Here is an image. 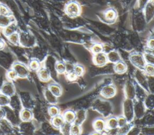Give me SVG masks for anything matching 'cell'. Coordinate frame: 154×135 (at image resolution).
<instances>
[{"label":"cell","instance_id":"1","mask_svg":"<svg viewBox=\"0 0 154 135\" xmlns=\"http://www.w3.org/2000/svg\"><path fill=\"white\" fill-rule=\"evenodd\" d=\"M129 59L134 66L140 70H144V68L146 65V62L143 54L139 53H132L130 55Z\"/></svg>","mask_w":154,"mask_h":135},{"label":"cell","instance_id":"2","mask_svg":"<svg viewBox=\"0 0 154 135\" xmlns=\"http://www.w3.org/2000/svg\"><path fill=\"white\" fill-rule=\"evenodd\" d=\"M80 12V7L78 4L75 2H70L65 7V13L70 17L74 18L78 16Z\"/></svg>","mask_w":154,"mask_h":135},{"label":"cell","instance_id":"3","mask_svg":"<svg viewBox=\"0 0 154 135\" xmlns=\"http://www.w3.org/2000/svg\"><path fill=\"white\" fill-rule=\"evenodd\" d=\"M12 68L16 72L18 77L25 78L29 75V68L23 63L19 62H14L12 66Z\"/></svg>","mask_w":154,"mask_h":135},{"label":"cell","instance_id":"4","mask_svg":"<svg viewBox=\"0 0 154 135\" xmlns=\"http://www.w3.org/2000/svg\"><path fill=\"white\" fill-rule=\"evenodd\" d=\"M1 92L9 97H12L15 93V86L14 84L10 81L5 82L1 88Z\"/></svg>","mask_w":154,"mask_h":135},{"label":"cell","instance_id":"5","mask_svg":"<svg viewBox=\"0 0 154 135\" xmlns=\"http://www.w3.org/2000/svg\"><path fill=\"white\" fill-rule=\"evenodd\" d=\"M101 95L106 98L113 97L116 94V89L112 85H108L103 86L100 91Z\"/></svg>","mask_w":154,"mask_h":135},{"label":"cell","instance_id":"6","mask_svg":"<svg viewBox=\"0 0 154 135\" xmlns=\"http://www.w3.org/2000/svg\"><path fill=\"white\" fill-rule=\"evenodd\" d=\"M108 61L106 54L103 52L94 54L93 56V62L97 66H103Z\"/></svg>","mask_w":154,"mask_h":135},{"label":"cell","instance_id":"7","mask_svg":"<svg viewBox=\"0 0 154 135\" xmlns=\"http://www.w3.org/2000/svg\"><path fill=\"white\" fill-rule=\"evenodd\" d=\"M154 17V1H150L145 8V19L147 22H149Z\"/></svg>","mask_w":154,"mask_h":135},{"label":"cell","instance_id":"8","mask_svg":"<svg viewBox=\"0 0 154 135\" xmlns=\"http://www.w3.org/2000/svg\"><path fill=\"white\" fill-rule=\"evenodd\" d=\"M93 127L95 131L101 133L106 128V122L101 118H97L94 121L93 123Z\"/></svg>","mask_w":154,"mask_h":135},{"label":"cell","instance_id":"9","mask_svg":"<svg viewBox=\"0 0 154 135\" xmlns=\"http://www.w3.org/2000/svg\"><path fill=\"white\" fill-rule=\"evenodd\" d=\"M63 116L65 122L72 124L75 122L76 119V113L72 110H68L64 112Z\"/></svg>","mask_w":154,"mask_h":135},{"label":"cell","instance_id":"10","mask_svg":"<svg viewBox=\"0 0 154 135\" xmlns=\"http://www.w3.org/2000/svg\"><path fill=\"white\" fill-rule=\"evenodd\" d=\"M65 123L63 116L60 115H58L52 117L51 124L56 128H61V127Z\"/></svg>","mask_w":154,"mask_h":135},{"label":"cell","instance_id":"11","mask_svg":"<svg viewBox=\"0 0 154 135\" xmlns=\"http://www.w3.org/2000/svg\"><path fill=\"white\" fill-rule=\"evenodd\" d=\"M20 117L22 121L28 122L32 119L33 114L31 110L28 109H23L20 113Z\"/></svg>","mask_w":154,"mask_h":135},{"label":"cell","instance_id":"12","mask_svg":"<svg viewBox=\"0 0 154 135\" xmlns=\"http://www.w3.org/2000/svg\"><path fill=\"white\" fill-rule=\"evenodd\" d=\"M48 90L55 97H59L62 94V89L60 85L55 83L51 84L48 87Z\"/></svg>","mask_w":154,"mask_h":135},{"label":"cell","instance_id":"13","mask_svg":"<svg viewBox=\"0 0 154 135\" xmlns=\"http://www.w3.org/2000/svg\"><path fill=\"white\" fill-rule=\"evenodd\" d=\"M38 76L39 79L43 82H47L51 78L49 70L45 68H42L38 70Z\"/></svg>","mask_w":154,"mask_h":135},{"label":"cell","instance_id":"14","mask_svg":"<svg viewBox=\"0 0 154 135\" xmlns=\"http://www.w3.org/2000/svg\"><path fill=\"white\" fill-rule=\"evenodd\" d=\"M17 25L14 22H13L11 23L10 25H8V26H7L6 27L4 28L3 32H4V34L7 37L11 34L16 32L17 31Z\"/></svg>","mask_w":154,"mask_h":135},{"label":"cell","instance_id":"15","mask_svg":"<svg viewBox=\"0 0 154 135\" xmlns=\"http://www.w3.org/2000/svg\"><path fill=\"white\" fill-rule=\"evenodd\" d=\"M106 56H107L108 61L114 64L120 61L121 59L119 53L116 50H111L109 52L106 54Z\"/></svg>","mask_w":154,"mask_h":135},{"label":"cell","instance_id":"16","mask_svg":"<svg viewBox=\"0 0 154 135\" xmlns=\"http://www.w3.org/2000/svg\"><path fill=\"white\" fill-rule=\"evenodd\" d=\"M114 69L116 73L118 74H123L126 71L127 65L124 62L120 61L115 64Z\"/></svg>","mask_w":154,"mask_h":135},{"label":"cell","instance_id":"17","mask_svg":"<svg viewBox=\"0 0 154 135\" xmlns=\"http://www.w3.org/2000/svg\"><path fill=\"white\" fill-rule=\"evenodd\" d=\"M106 128L109 129H116L118 128V119L115 116H111L106 121Z\"/></svg>","mask_w":154,"mask_h":135},{"label":"cell","instance_id":"18","mask_svg":"<svg viewBox=\"0 0 154 135\" xmlns=\"http://www.w3.org/2000/svg\"><path fill=\"white\" fill-rule=\"evenodd\" d=\"M14 22V19L11 16H5L0 15V27L5 28L11 23Z\"/></svg>","mask_w":154,"mask_h":135},{"label":"cell","instance_id":"19","mask_svg":"<svg viewBox=\"0 0 154 135\" xmlns=\"http://www.w3.org/2000/svg\"><path fill=\"white\" fill-rule=\"evenodd\" d=\"M8 40L13 45H19L20 43V34L16 32L7 37Z\"/></svg>","mask_w":154,"mask_h":135},{"label":"cell","instance_id":"20","mask_svg":"<svg viewBox=\"0 0 154 135\" xmlns=\"http://www.w3.org/2000/svg\"><path fill=\"white\" fill-rule=\"evenodd\" d=\"M81 127L79 124L75 122L71 124L70 135H81Z\"/></svg>","mask_w":154,"mask_h":135},{"label":"cell","instance_id":"21","mask_svg":"<svg viewBox=\"0 0 154 135\" xmlns=\"http://www.w3.org/2000/svg\"><path fill=\"white\" fill-rule=\"evenodd\" d=\"M104 17L107 20L112 21L116 19L117 13L113 9H108L105 12Z\"/></svg>","mask_w":154,"mask_h":135},{"label":"cell","instance_id":"22","mask_svg":"<svg viewBox=\"0 0 154 135\" xmlns=\"http://www.w3.org/2000/svg\"><path fill=\"white\" fill-rule=\"evenodd\" d=\"M55 70L59 74H64L66 72V64L63 62H57L55 64Z\"/></svg>","mask_w":154,"mask_h":135},{"label":"cell","instance_id":"23","mask_svg":"<svg viewBox=\"0 0 154 135\" xmlns=\"http://www.w3.org/2000/svg\"><path fill=\"white\" fill-rule=\"evenodd\" d=\"M29 68L32 71H38L40 68V63L37 59H32L29 64Z\"/></svg>","mask_w":154,"mask_h":135},{"label":"cell","instance_id":"24","mask_svg":"<svg viewBox=\"0 0 154 135\" xmlns=\"http://www.w3.org/2000/svg\"><path fill=\"white\" fill-rule=\"evenodd\" d=\"M10 103V98L9 97L0 93V107H4L7 106Z\"/></svg>","mask_w":154,"mask_h":135},{"label":"cell","instance_id":"25","mask_svg":"<svg viewBox=\"0 0 154 135\" xmlns=\"http://www.w3.org/2000/svg\"><path fill=\"white\" fill-rule=\"evenodd\" d=\"M0 15L11 16V13L10 9L6 5L2 4H0Z\"/></svg>","mask_w":154,"mask_h":135},{"label":"cell","instance_id":"26","mask_svg":"<svg viewBox=\"0 0 154 135\" xmlns=\"http://www.w3.org/2000/svg\"><path fill=\"white\" fill-rule=\"evenodd\" d=\"M103 47L100 43L94 44V45L92 46V47L91 48V50L94 55L103 52Z\"/></svg>","mask_w":154,"mask_h":135},{"label":"cell","instance_id":"27","mask_svg":"<svg viewBox=\"0 0 154 135\" xmlns=\"http://www.w3.org/2000/svg\"><path fill=\"white\" fill-rule=\"evenodd\" d=\"M144 71L147 75L150 76H154V65L146 64V65L144 68Z\"/></svg>","mask_w":154,"mask_h":135},{"label":"cell","instance_id":"28","mask_svg":"<svg viewBox=\"0 0 154 135\" xmlns=\"http://www.w3.org/2000/svg\"><path fill=\"white\" fill-rule=\"evenodd\" d=\"M48 113L51 117H54L59 115L60 109L55 106H51L48 109Z\"/></svg>","mask_w":154,"mask_h":135},{"label":"cell","instance_id":"29","mask_svg":"<svg viewBox=\"0 0 154 135\" xmlns=\"http://www.w3.org/2000/svg\"><path fill=\"white\" fill-rule=\"evenodd\" d=\"M143 55H144L146 64L154 65V55H153L146 52Z\"/></svg>","mask_w":154,"mask_h":135},{"label":"cell","instance_id":"30","mask_svg":"<svg viewBox=\"0 0 154 135\" xmlns=\"http://www.w3.org/2000/svg\"><path fill=\"white\" fill-rule=\"evenodd\" d=\"M131 125L128 124H126L122 127L119 128L118 131V135H126L131 129Z\"/></svg>","mask_w":154,"mask_h":135},{"label":"cell","instance_id":"31","mask_svg":"<svg viewBox=\"0 0 154 135\" xmlns=\"http://www.w3.org/2000/svg\"><path fill=\"white\" fill-rule=\"evenodd\" d=\"M73 71L78 77L81 76L84 73V68L81 65H75L73 67Z\"/></svg>","mask_w":154,"mask_h":135},{"label":"cell","instance_id":"32","mask_svg":"<svg viewBox=\"0 0 154 135\" xmlns=\"http://www.w3.org/2000/svg\"><path fill=\"white\" fill-rule=\"evenodd\" d=\"M7 77L9 80H16L17 77V74L16 73V72L12 68L10 70H8L7 73Z\"/></svg>","mask_w":154,"mask_h":135},{"label":"cell","instance_id":"33","mask_svg":"<svg viewBox=\"0 0 154 135\" xmlns=\"http://www.w3.org/2000/svg\"><path fill=\"white\" fill-rule=\"evenodd\" d=\"M70 124H68L65 122L64 125L61 127V131L64 135H70Z\"/></svg>","mask_w":154,"mask_h":135},{"label":"cell","instance_id":"34","mask_svg":"<svg viewBox=\"0 0 154 135\" xmlns=\"http://www.w3.org/2000/svg\"><path fill=\"white\" fill-rule=\"evenodd\" d=\"M117 119H118V127L119 128L122 127L128 124V121L126 117L125 116H119V118H117Z\"/></svg>","mask_w":154,"mask_h":135},{"label":"cell","instance_id":"35","mask_svg":"<svg viewBox=\"0 0 154 135\" xmlns=\"http://www.w3.org/2000/svg\"><path fill=\"white\" fill-rule=\"evenodd\" d=\"M66 77L68 80L72 82V81H75L77 79L78 76H76V74L73 71H72L67 72L66 74Z\"/></svg>","mask_w":154,"mask_h":135},{"label":"cell","instance_id":"36","mask_svg":"<svg viewBox=\"0 0 154 135\" xmlns=\"http://www.w3.org/2000/svg\"><path fill=\"white\" fill-rule=\"evenodd\" d=\"M147 48L154 49V37L150 38L147 42Z\"/></svg>","mask_w":154,"mask_h":135},{"label":"cell","instance_id":"37","mask_svg":"<svg viewBox=\"0 0 154 135\" xmlns=\"http://www.w3.org/2000/svg\"><path fill=\"white\" fill-rule=\"evenodd\" d=\"M6 116V112L5 111V110L2 108L0 107V120L4 119Z\"/></svg>","mask_w":154,"mask_h":135},{"label":"cell","instance_id":"38","mask_svg":"<svg viewBox=\"0 0 154 135\" xmlns=\"http://www.w3.org/2000/svg\"><path fill=\"white\" fill-rule=\"evenodd\" d=\"M5 43L2 38H0V50H3L5 48Z\"/></svg>","mask_w":154,"mask_h":135},{"label":"cell","instance_id":"39","mask_svg":"<svg viewBox=\"0 0 154 135\" xmlns=\"http://www.w3.org/2000/svg\"><path fill=\"white\" fill-rule=\"evenodd\" d=\"M147 53H149L150 54H152L154 55V49H149L147 48V50H146V52Z\"/></svg>","mask_w":154,"mask_h":135},{"label":"cell","instance_id":"40","mask_svg":"<svg viewBox=\"0 0 154 135\" xmlns=\"http://www.w3.org/2000/svg\"><path fill=\"white\" fill-rule=\"evenodd\" d=\"M91 135H102V133H100V132H96V131L95 133L91 134Z\"/></svg>","mask_w":154,"mask_h":135},{"label":"cell","instance_id":"41","mask_svg":"<svg viewBox=\"0 0 154 135\" xmlns=\"http://www.w3.org/2000/svg\"><path fill=\"white\" fill-rule=\"evenodd\" d=\"M151 1H154V0H151Z\"/></svg>","mask_w":154,"mask_h":135}]
</instances>
